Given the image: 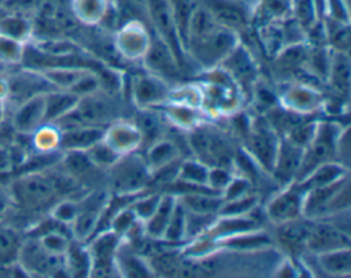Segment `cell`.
I'll list each match as a JSON object with an SVG mask.
<instances>
[{
    "label": "cell",
    "instance_id": "obj_1",
    "mask_svg": "<svg viewBox=\"0 0 351 278\" xmlns=\"http://www.w3.org/2000/svg\"><path fill=\"white\" fill-rule=\"evenodd\" d=\"M8 189L14 204L33 215L49 208L62 194L53 173L44 171H23L18 173L10 182Z\"/></svg>",
    "mask_w": 351,
    "mask_h": 278
},
{
    "label": "cell",
    "instance_id": "obj_2",
    "mask_svg": "<svg viewBox=\"0 0 351 278\" xmlns=\"http://www.w3.org/2000/svg\"><path fill=\"white\" fill-rule=\"evenodd\" d=\"M189 148L192 149L195 157L202 163L211 166L229 167L233 162V149L228 138L218 130L196 126L188 138Z\"/></svg>",
    "mask_w": 351,
    "mask_h": 278
},
{
    "label": "cell",
    "instance_id": "obj_3",
    "mask_svg": "<svg viewBox=\"0 0 351 278\" xmlns=\"http://www.w3.org/2000/svg\"><path fill=\"white\" fill-rule=\"evenodd\" d=\"M186 45L195 60L203 67H211L221 63L237 47V40L234 31L217 25L207 33L188 40Z\"/></svg>",
    "mask_w": 351,
    "mask_h": 278
},
{
    "label": "cell",
    "instance_id": "obj_4",
    "mask_svg": "<svg viewBox=\"0 0 351 278\" xmlns=\"http://www.w3.org/2000/svg\"><path fill=\"white\" fill-rule=\"evenodd\" d=\"M340 134L341 129L335 123H317L315 133L304 148L302 164L295 181H302L318 166L332 162V157L337 151Z\"/></svg>",
    "mask_w": 351,
    "mask_h": 278
},
{
    "label": "cell",
    "instance_id": "obj_5",
    "mask_svg": "<svg viewBox=\"0 0 351 278\" xmlns=\"http://www.w3.org/2000/svg\"><path fill=\"white\" fill-rule=\"evenodd\" d=\"M16 262L27 275H58L62 271L66 273L63 255L49 252L33 236L25 234Z\"/></svg>",
    "mask_w": 351,
    "mask_h": 278
},
{
    "label": "cell",
    "instance_id": "obj_6",
    "mask_svg": "<svg viewBox=\"0 0 351 278\" xmlns=\"http://www.w3.org/2000/svg\"><path fill=\"white\" fill-rule=\"evenodd\" d=\"M152 173L144 159L140 156L119 157L115 164L110 167L111 188L117 194L140 193L151 181Z\"/></svg>",
    "mask_w": 351,
    "mask_h": 278
},
{
    "label": "cell",
    "instance_id": "obj_7",
    "mask_svg": "<svg viewBox=\"0 0 351 278\" xmlns=\"http://www.w3.org/2000/svg\"><path fill=\"white\" fill-rule=\"evenodd\" d=\"M21 68L12 74L5 75L7 82V94L4 97L8 114L21 103L38 96L44 94L52 89H55L51 82L44 77L43 73L25 68Z\"/></svg>",
    "mask_w": 351,
    "mask_h": 278
},
{
    "label": "cell",
    "instance_id": "obj_8",
    "mask_svg": "<svg viewBox=\"0 0 351 278\" xmlns=\"http://www.w3.org/2000/svg\"><path fill=\"white\" fill-rule=\"evenodd\" d=\"M280 140L277 131L266 119H258L250 125L247 136V148L250 156L254 157L266 171H271L277 155Z\"/></svg>",
    "mask_w": 351,
    "mask_h": 278
},
{
    "label": "cell",
    "instance_id": "obj_9",
    "mask_svg": "<svg viewBox=\"0 0 351 278\" xmlns=\"http://www.w3.org/2000/svg\"><path fill=\"white\" fill-rule=\"evenodd\" d=\"M119 245L121 237L110 229L95 234L88 247L90 255L89 275H111Z\"/></svg>",
    "mask_w": 351,
    "mask_h": 278
},
{
    "label": "cell",
    "instance_id": "obj_10",
    "mask_svg": "<svg viewBox=\"0 0 351 278\" xmlns=\"http://www.w3.org/2000/svg\"><path fill=\"white\" fill-rule=\"evenodd\" d=\"M303 200L304 190L296 181H292L284 190L271 199L266 207V214L276 225L298 219L303 215Z\"/></svg>",
    "mask_w": 351,
    "mask_h": 278
},
{
    "label": "cell",
    "instance_id": "obj_11",
    "mask_svg": "<svg viewBox=\"0 0 351 278\" xmlns=\"http://www.w3.org/2000/svg\"><path fill=\"white\" fill-rule=\"evenodd\" d=\"M218 25L236 31L245 27L248 12L245 4L239 0H195Z\"/></svg>",
    "mask_w": 351,
    "mask_h": 278
},
{
    "label": "cell",
    "instance_id": "obj_12",
    "mask_svg": "<svg viewBox=\"0 0 351 278\" xmlns=\"http://www.w3.org/2000/svg\"><path fill=\"white\" fill-rule=\"evenodd\" d=\"M348 245V231L340 229L336 226V223L332 222L313 223L306 241V248L314 253H321Z\"/></svg>",
    "mask_w": 351,
    "mask_h": 278
},
{
    "label": "cell",
    "instance_id": "obj_13",
    "mask_svg": "<svg viewBox=\"0 0 351 278\" xmlns=\"http://www.w3.org/2000/svg\"><path fill=\"white\" fill-rule=\"evenodd\" d=\"M304 148L292 142L287 137L280 140L274 166H273V174L274 177L284 184H289L296 179L298 171L302 164Z\"/></svg>",
    "mask_w": 351,
    "mask_h": 278
},
{
    "label": "cell",
    "instance_id": "obj_14",
    "mask_svg": "<svg viewBox=\"0 0 351 278\" xmlns=\"http://www.w3.org/2000/svg\"><path fill=\"white\" fill-rule=\"evenodd\" d=\"M10 119L18 133L32 134L44 123V94L18 104L10 112Z\"/></svg>",
    "mask_w": 351,
    "mask_h": 278
},
{
    "label": "cell",
    "instance_id": "obj_15",
    "mask_svg": "<svg viewBox=\"0 0 351 278\" xmlns=\"http://www.w3.org/2000/svg\"><path fill=\"white\" fill-rule=\"evenodd\" d=\"M106 129L97 125H82L60 130V151H88L104 138Z\"/></svg>",
    "mask_w": 351,
    "mask_h": 278
},
{
    "label": "cell",
    "instance_id": "obj_16",
    "mask_svg": "<svg viewBox=\"0 0 351 278\" xmlns=\"http://www.w3.org/2000/svg\"><path fill=\"white\" fill-rule=\"evenodd\" d=\"M78 96L69 89H52L44 93V123H53L78 103Z\"/></svg>",
    "mask_w": 351,
    "mask_h": 278
},
{
    "label": "cell",
    "instance_id": "obj_17",
    "mask_svg": "<svg viewBox=\"0 0 351 278\" xmlns=\"http://www.w3.org/2000/svg\"><path fill=\"white\" fill-rule=\"evenodd\" d=\"M133 97L134 101L141 107L147 108L152 104L162 103L166 96V85L162 82V79L151 75H140L133 82Z\"/></svg>",
    "mask_w": 351,
    "mask_h": 278
},
{
    "label": "cell",
    "instance_id": "obj_18",
    "mask_svg": "<svg viewBox=\"0 0 351 278\" xmlns=\"http://www.w3.org/2000/svg\"><path fill=\"white\" fill-rule=\"evenodd\" d=\"M145 62L151 71H155L158 75L163 78H171L178 74L177 62L173 56V52L163 41L158 38L152 42L151 48L148 49Z\"/></svg>",
    "mask_w": 351,
    "mask_h": 278
},
{
    "label": "cell",
    "instance_id": "obj_19",
    "mask_svg": "<svg viewBox=\"0 0 351 278\" xmlns=\"http://www.w3.org/2000/svg\"><path fill=\"white\" fill-rule=\"evenodd\" d=\"M180 204L185 211L200 215H218L222 207V196L208 192H192L177 196Z\"/></svg>",
    "mask_w": 351,
    "mask_h": 278
},
{
    "label": "cell",
    "instance_id": "obj_20",
    "mask_svg": "<svg viewBox=\"0 0 351 278\" xmlns=\"http://www.w3.org/2000/svg\"><path fill=\"white\" fill-rule=\"evenodd\" d=\"M176 203H177V197L171 193L163 194L160 197V201H159L156 210L154 211V214L145 222H143L145 234H148L152 238L163 237L165 229L170 220V216H171Z\"/></svg>",
    "mask_w": 351,
    "mask_h": 278
},
{
    "label": "cell",
    "instance_id": "obj_21",
    "mask_svg": "<svg viewBox=\"0 0 351 278\" xmlns=\"http://www.w3.org/2000/svg\"><path fill=\"white\" fill-rule=\"evenodd\" d=\"M103 140L118 153L122 155L133 151L141 142V136L136 126H126V123H118L108 129V131H106Z\"/></svg>",
    "mask_w": 351,
    "mask_h": 278
},
{
    "label": "cell",
    "instance_id": "obj_22",
    "mask_svg": "<svg viewBox=\"0 0 351 278\" xmlns=\"http://www.w3.org/2000/svg\"><path fill=\"white\" fill-rule=\"evenodd\" d=\"M178 159V147L167 138H160L147 147L145 163L151 173L174 163Z\"/></svg>",
    "mask_w": 351,
    "mask_h": 278
},
{
    "label": "cell",
    "instance_id": "obj_23",
    "mask_svg": "<svg viewBox=\"0 0 351 278\" xmlns=\"http://www.w3.org/2000/svg\"><path fill=\"white\" fill-rule=\"evenodd\" d=\"M25 233L0 220V266L16 263Z\"/></svg>",
    "mask_w": 351,
    "mask_h": 278
},
{
    "label": "cell",
    "instance_id": "obj_24",
    "mask_svg": "<svg viewBox=\"0 0 351 278\" xmlns=\"http://www.w3.org/2000/svg\"><path fill=\"white\" fill-rule=\"evenodd\" d=\"M319 267L330 275H348L351 273L350 247L336 248L326 252L315 253Z\"/></svg>",
    "mask_w": 351,
    "mask_h": 278
},
{
    "label": "cell",
    "instance_id": "obj_25",
    "mask_svg": "<svg viewBox=\"0 0 351 278\" xmlns=\"http://www.w3.org/2000/svg\"><path fill=\"white\" fill-rule=\"evenodd\" d=\"M278 226V238L284 245L291 249H298L306 247L307 237L310 234L313 223L303 222L300 218L277 225Z\"/></svg>",
    "mask_w": 351,
    "mask_h": 278
},
{
    "label": "cell",
    "instance_id": "obj_26",
    "mask_svg": "<svg viewBox=\"0 0 351 278\" xmlns=\"http://www.w3.org/2000/svg\"><path fill=\"white\" fill-rule=\"evenodd\" d=\"M226 66L229 74H232L239 82L250 84L254 78V66L245 51L241 47H236L222 62Z\"/></svg>",
    "mask_w": 351,
    "mask_h": 278
},
{
    "label": "cell",
    "instance_id": "obj_27",
    "mask_svg": "<svg viewBox=\"0 0 351 278\" xmlns=\"http://www.w3.org/2000/svg\"><path fill=\"white\" fill-rule=\"evenodd\" d=\"M66 273L70 275H89L90 255L88 248L78 242L70 241L67 251L63 255Z\"/></svg>",
    "mask_w": 351,
    "mask_h": 278
},
{
    "label": "cell",
    "instance_id": "obj_28",
    "mask_svg": "<svg viewBox=\"0 0 351 278\" xmlns=\"http://www.w3.org/2000/svg\"><path fill=\"white\" fill-rule=\"evenodd\" d=\"M141 136V144L147 142L148 147L162 138L163 133V122L155 111H149L147 108L141 110L136 118L134 125Z\"/></svg>",
    "mask_w": 351,
    "mask_h": 278
},
{
    "label": "cell",
    "instance_id": "obj_29",
    "mask_svg": "<svg viewBox=\"0 0 351 278\" xmlns=\"http://www.w3.org/2000/svg\"><path fill=\"white\" fill-rule=\"evenodd\" d=\"M152 7V14L155 18V22L158 25L159 31L163 37L169 40V42H176L178 38L177 26L174 22L173 11L169 4V0H149Z\"/></svg>",
    "mask_w": 351,
    "mask_h": 278
},
{
    "label": "cell",
    "instance_id": "obj_30",
    "mask_svg": "<svg viewBox=\"0 0 351 278\" xmlns=\"http://www.w3.org/2000/svg\"><path fill=\"white\" fill-rule=\"evenodd\" d=\"M225 247L236 249V251H255L261 248H266L271 244V238L266 234L256 230L241 233L237 236H232L221 240Z\"/></svg>",
    "mask_w": 351,
    "mask_h": 278
},
{
    "label": "cell",
    "instance_id": "obj_31",
    "mask_svg": "<svg viewBox=\"0 0 351 278\" xmlns=\"http://www.w3.org/2000/svg\"><path fill=\"white\" fill-rule=\"evenodd\" d=\"M208 168L207 164L197 159H188L178 164L174 179L192 186H207Z\"/></svg>",
    "mask_w": 351,
    "mask_h": 278
},
{
    "label": "cell",
    "instance_id": "obj_32",
    "mask_svg": "<svg viewBox=\"0 0 351 278\" xmlns=\"http://www.w3.org/2000/svg\"><path fill=\"white\" fill-rule=\"evenodd\" d=\"M60 130L53 123H43L30 134V145L34 152H52L59 149Z\"/></svg>",
    "mask_w": 351,
    "mask_h": 278
},
{
    "label": "cell",
    "instance_id": "obj_33",
    "mask_svg": "<svg viewBox=\"0 0 351 278\" xmlns=\"http://www.w3.org/2000/svg\"><path fill=\"white\" fill-rule=\"evenodd\" d=\"M185 233H186V211L177 200L162 238L166 240L167 242H178L186 238Z\"/></svg>",
    "mask_w": 351,
    "mask_h": 278
},
{
    "label": "cell",
    "instance_id": "obj_34",
    "mask_svg": "<svg viewBox=\"0 0 351 278\" xmlns=\"http://www.w3.org/2000/svg\"><path fill=\"white\" fill-rule=\"evenodd\" d=\"M333 59L335 60H332L329 64L328 77L337 90L347 93L350 84V66L347 56L343 52H339Z\"/></svg>",
    "mask_w": 351,
    "mask_h": 278
},
{
    "label": "cell",
    "instance_id": "obj_35",
    "mask_svg": "<svg viewBox=\"0 0 351 278\" xmlns=\"http://www.w3.org/2000/svg\"><path fill=\"white\" fill-rule=\"evenodd\" d=\"M25 44L0 34V64L3 67L21 66Z\"/></svg>",
    "mask_w": 351,
    "mask_h": 278
},
{
    "label": "cell",
    "instance_id": "obj_36",
    "mask_svg": "<svg viewBox=\"0 0 351 278\" xmlns=\"http://www.w3.org/2000/svg\"><path fill=\"white\" fill-rule=\"evenodd\" d=\"M89 159L99 167V168H110L112 164L118 162L122 156L114 148H111L104 140L99 141L93 147L86 151Z\"/></svg>",
    "mask_w": 351,
    "mask_h": 278
},
{
    "label": "cell",
    "instance_id": "obj_37",
    "mask_svg": "<svg viewBox=\"0 0 351 278\" xmlns=\"http://www.w3.org/2000/svg\"><path fill=\"white\" fill-rule=\"evenodd\" d=\"M115 260H118V263H119V270L121 268L125 270V274H128V275L154 274V271H151L148 268L149 266H145L144 262L138 257V255L133 253L132 251H121V245L118 248Z\"/></svg>",
    "mask_w": 351,
    "mask_h": 278
},
{
    "label": "cell",
    "instance_id": "obj_38",
    "mask_svg": "<svg viewBox=\"0 0 351 278\" xmlns=\"http://www.w3.org/2000/svg\"><path fill=\"white\" fill-rule=\"evenodd\" d=\"M256 205V196L248 193L245 196H241L239 199L228 200L222 203V207L218 212L221 216H228V215H247L251 214L252 210Z\"/></svg>",
    "mask_w": 351,
    "mask_h": 278
},
{
    "label": "cell",
    "instance_id": "obj_39",
    "mask_svg": "<svg viewBox=\"0 0 351 278\" xmlns=\"http://www.w3.org/2000/svg\"><path fill=\"white\" fill-rule=\"evenodd\" d=\"M160 197V194H143L140 197H136L130 204V208L134 212L136 218L141 222H145L156 210Z\"/></svg>",
    "mask_w": 351,
    "mask_h": 278
},
{
    "label": "cell",
    "instance_id": "obj_40",
    "mask_svg": "<svg viewBox=\"0 0 351 278\" xmlns=\"http://www.w3.org/2000/svg\"><path fill=\"white\" fill-rule=\"evenodd\" d=\"M49 212L52 218L70 226V223L75 219L77 214L80 212V201L59 200L51 207Z\"/></svg>",
    "mask_w": 351,
    "mask_h": 278
},
{
    "label": "cell",
    "instance_id": "obj_41",
    "mask_svg": "<svg viewBox=\"0 0 351 278\" xmlns=\"http://www.w3.org/2000/svg\"><path fill=\"white\" fill-rule=\"evenodd\" d=\"M40 242L47 248L49 252L56 253V255H64V252L69 248L70 240L66 231L62 230H55V231H48L37 237Z\"/></svg>",
    "mask_w": 351,
    "mask_h": 278
},
{
    "label": "cell",
    "instance_id": "obj_42",
    "mask_svg": "<svg viewBox=\"0 0 351 278\" xmlns=\"http://www.w3.org/2000/svg\"><path fill=\"white\" fill-rule=\"evenodd\" d=\"M232 178H233V174L230 173L229 167L211 166L208 168V174H207V186L211 190L222 194V192L229 185Z\"/></svg>",
    "mask_w": 351,
    "mask_h": 278
},
{
    "label": "cell",
    "instance_id": "obj_43",
    "mask_svg": "<svg viewBox=\"0 0 351 278\" xmlns=\"http://www.w3.org/2000/svg\"><path fill=\"white\" fill-rule=\"evenodd\" d=\"M329 38H330L332 45H333L337 51L346 52V51L348 49V47H350V34H348V27H347V25H344V26L340 25V27H337V29L329 36Z\"/></svg>",
    "mask_w": 351,
    "mask_h": 278
},
{
    "label": "cell",
    "instance_id": "obj_44",
    "mask_svg": "<svg viewBox=\"0 0 351 278\" xmlns=\"http://www.w3.org/2000/svg\"><path fill=\"white\" fill-rule=\"evenodd\" d=\"M12 204H14V201L11 197V192L8 189V184L4 185L0 182V220H3L5 218L7 212L12 207Z\"/></svg>",
    "mask_w": 351,
    "mask_h": 278
},
{
    "label": "cell",
    "instance_id": "obj_45",
    "mask_svg": "<svg viewBox=\"0 0 351 278\" xmlns=\"http://www.w3.org/2000/svg\"><path fill=\"white\" fill-rule=\"evenodd\" d=\"M11 173H14V167L8 147L0 145V175H7Z\"/></svg>",
    "mask_w": 351,
    "mask_h": 278
},
{
    "label": "cell",
    "instance_id": "obj_46",
    "mask_svg": "<svg viewBox=\"0 0 351 278\" xmlns=\"http://www.w3.org/2000/svg\"><path fill=\"white\" fill-rule=\"evenodd\" d=\"M288 3H289V0H265L266 7H267L271 12H276V14L284 11V10L287 8Z\"/></svg>",
    "mask_w": 351,
    "mask_h": 278
}]
</instances>
